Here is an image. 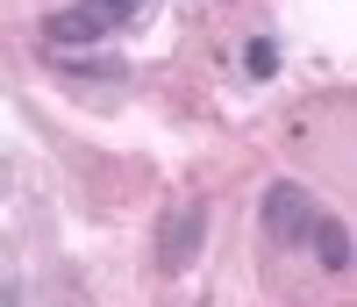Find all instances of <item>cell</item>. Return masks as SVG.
I'll return each mask as SVG.
<instances>
[{"instance_id": "cell-1", "label": "cell", "mask_w": 357, "mask_h": 307, "mask_svg": "<svg viewBox=\"0 0 357 307\" xmlns=\"http://www.w3.org/2000/svg\"><path fill=\"white\" fill-rule=\"evenodd\" d=\"M151 0H79V8H57L50 22H43V43L50 50H79V43H100V36H114L122 22H136Z\"/></svg>"}, {"instance_id": "cell-2", "label": "cell", "mask_w": 357, "mask_h": 307, "mask_svg": "<svg viewBox=\"0 0 357 307\" xmlns=\"http://www.w3.org/2000/svg\"><path fill=\"white\" fill-rule=\"evenodd\" d=\"M314 222H321V207H314V193H307V186L279 179V186L264 193V229H272L279 243H307V236H314Z\"/></svg>"}, {"instance_id": "cell-3", "label": "cell", "mask_w": 357, "mask_h": 307, "mask_svg": "<svg viewBox=\"0 0 357 307\" xmlns=\"http://www.w3.org/2000/svg\"><path fill=\"white\" fill-rule=\"evenodd\" d=\"M200 229H207V207H200V200L172 207V222H165V243H158L165 271H186V264H193V250H200Z\"/></svg>"}, {"instance_id": "cell-4", "label": "cell", "mask_w": 357, "mask_h": 307, "mask_svg": "<svg viewBox=\"0 0 357 307\" xmlns=\"http://www.w3.org/2000/svg\"><path fill=\"white\" fill-rule=\"evenodd\" d=\"M307 243H314V257L329 264V271H350V229L336 222V214H321V222H314V236H307Z\"/></svg>"}, {"instance_id": "cell-5", "label": "cell", "mask_w": 357, "mask_h": 307, "mask_svg": "<svg viewBox=\"0 0 357 307\" xmlns=\"http://www.w3.org/2000/svg\"><path fill=\"white\" fill-rule=\"evenodd\" d=\"M243 65H250V79H272V72H279V43H272V36H250Z\"/></svg>"}, {"instance_id": "cell-6", "label": "cell", "mask_w": 357, "mask_h": 307, "mask_svg": "<svg viewBox=\"0 0 357 307\" xmlns=\"http://www.w3.org/2000/svg\"><path fill=\"white\" fill-rule=\"evenodd\" d=\"M0 307H22V293H15V286H0Z\"/></svg>"}]
</instances>
